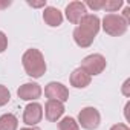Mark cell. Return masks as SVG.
<instances>
[{
	"instance_id": "obj_14",
	"label": "cell",
	"mask_w": 130,
	"mask_h": 130,
	"mask_svg": "<svg viewBox=\"0 0 130 130\" xmlns=\"http://www.w3.org/2000/svg\"><path fill=\"white\" fill-rule=\"evenodd\" d=\"M58 130H80V125L75 118L64 116L58 121Z\"/></svg>"
},
{
	"instance_id": "obj_21",
	"label": "cell",
	"mask_w": 130,
	"mask_h": 130,
	"mask_svg": "<svg viewBox=\"0 0 130 130\" xmlns=\"http://www.w3.org/2000/svg\"><path fill=\"white\" fill-rule=\"evenodd\" d=\"M121 17H122V20L128 25L130 23V6H124V9H122V14H121Z\"/></svg>"
},
{
	"instance_id": "obj_4",
	"label": "cell",
	"mask_w": 130,
	"mask_h": 130,
	"mask_svg": "<svg viewBox=\"0 0 130 130\" xmlns=\"http://www.w3.org/2000/svg\"><path fill=\"white\" fill-rule=\"evenodd\" d=\"M78 125H81L84 130H96L101 124V115L98 112V109L87 106L83 107L78 113Z\"/></svg>"
},
{
	"instance_id": "obj_19",
	"label": "cell",
	"mask_w": 130,
	"mask_h": 130,
	"mask_svg": "<svg viewBox=\"0 0 130 130\" xmlns=\"http://www.w3.org/2000/svg\"><path fill=\"white\" fill-rule=\"evenodd\" d=\"M26 5H29L31 8H46V0H40V2H31V0H26Z\"/></svg>"
},
{
	"instance_id": "obj_17",
	"label": "cell",
	"mask_w": 130,
	"mask_h": 130,
	"mask_svg": "<svg viewBox=\"0 0 130 130\" xmlns=\"http://www.w3.org/2000/svg\"><path fill=\"white\" fill-rule=\"evenodd\" d=\"M86 8H90L93 11H103V6H104V0H89V2L84 3Z\"/></svg>"
},
{
	"instance_id": "obj_1",
	"label": "cell",
	"mask_w": 130,
	"mask_h": 130,
	"mask_svg": "<svg viewBox=\"0 0 130 130\" xmlns=\"http://www.w3.org/2000/svg\"><path fill=\"white\" fill-rule=\"evenodd\" d=\"M101 28V20L98 15L95 14H86L80 23L77 25V28L74 29V41L77 46L80 47H89L92 46L96 34L100 32Z\"/></svg>"
},
{
	"instance_id": "obj_25",
	"label": "cell",
	"mask_w": 130,
	"mask_h": 130,
	"mask_svg": "<svg viewBox=\"0 0 130 130\" xmlns=\"http://www.w3.org/2000/svg\"><path fill=\"white\" fill-rule=\"evenodd\" d=\"M20 130H40L37 125H34V127H23V128H20Z\"/></svg>"
},
{
	"instance_id": "obj_13",
	"label": "cell",
	"mask_w": 130,
	"mask_h": 130,
	"mask_svg": "<svg viewBox=\"0 0 130 130\" xmlns=\"http://www.w3.org/2000/svg\"><path fill=\"white\" fill-rule=\"evenodd\" d=\"M19 119L12 113H3L0 116V130H17Z\"/></svg>"
},
{
	"instance_id": "obj_3",
	"label": "cell",
	"mask_w": 130,
	"mask_h": 130,
	"mask_svg": "<svg viewBox=\"0 0 130 130\" xmlns=\"http://www.w3.org/2000/svg\"><path fill=\"white\" fill-rule=\"evenodd\" d=\"M101 26H103V31L110 37H121L127 32V28H128V25L118 14H106L101 22Z\"/></svg>"
},
{
	"instance_id": "obj_2",
	"label": "cell",
	"mask_w": 130,
	"mask_h": 130,
	"mask_svg": "<svg viewBox=\"0 0 130 130\" xmlns=\"http://www.w3.org/2000/svg\"><path fill=\"white\" fill-rule=\"evenodd\" d=\"M22 64H23V69H25L26 75H29L31 78L43 77L46 69H47L46 61H44V55L35 47H31L23 54Z\"/></svg>"
},
{
	"instance_id": "obj_10",
	"label": "cell",
	"mask_w": 130,
	"mask_h": 130,
	"mask_svg": "<svg viewBox=\"0 0 130 130\" xmlns=\"http://www.w3.org/2000/svg\"><path fill=\"white\" fill-rule=\"evenodd\" d=\"M64 113V103L55 101V100H47L44 104V116L49 122H57L61 119Z\"/></svg>"
},
{
	"instance_id": "obj_5",
	"label": "cell",
	"mask_w": 130,
	"mask_h": 130,
	"mask_svg": "<svg viewBox=\"0 0 130 130\" xmlns=\"http://www.w3.org/2000/svg\"><path fill=\"white\" fill-rule=\"evenodd\" d=\"M106 66H107V61H106L104 55H101V54H90V55H87V57L83 58L80 68L87 75L95 77V75L103 74V71L106 69Z\"/></svg>"
},
{
	"instance_id": "obj_16",
	"label": "cell",
	"mask_w": 130,
	"mask_h": 130,
	"mask_svg": "<svg viewBox=\"0 0 130 130\" xmlns=\"http://www.w3.org/2000/svg\"><path fill=\"white\" fill-rule=\"evenodd\" d=\"M9 100H11V92L8 90L6 86L0 84V107L6 106V104L9 103Z\"/></svg>"
},
{
	"instance_id": "obj_18",
	"label": "cell",
	"mask_w": 130,
	"mask_h": 130,
	"mask_svg": "<svg viewBox=\"0 0 130 130\" xmlns=\"http://www.w3.org/2000/svg\"><path fill=\"white\" fill-rule=\"evenodd\" d=\"M6 47H8V37L3 31H0V54L5 52Z\"/></svg>"
},
{
	"instance_id": "obj_24",
	"label": "cell",
	"mask_w": 130,
	"mask_h": 130,
	"mask_svg": "<svg viewBox=\"0 0 130 130\" xmlns=\"http://www.w3.org/2000/svg\"><path fill=\"white\" fill-rule=\"evenodd\" d=\"M128 109H130V103H127L125 107H124V116H125V121H128Z\"/></svg>"
},
{
	"instance_id": "obj_23",
	"label": "cell",
	"mask_w": 130,
	"mask_h": 130,
	"mask_svg": "<svg viewBox=\"0 0 130 130\" xmlns=\"http://www.w3.org/2000/svg\"><path fill=\"white\" fill-rule=\"evenodd\" d=\"M11 0H0V9H6L8 6H11Z\"/></svg>"
},
{
	"instance_id": "obj_6",
	"label": "cell",
	"mask_w": 130,
	"mask_h": 130,
	"mask_svg": "<svg viewBox=\"0 0 130 130\" xmlns=\"http://www.w3.org/2000/svg\"><path fill=\"white\" fill-rule=\"evenodd\" d=\"M44 96L47 100H55V101H60V103H66L69 100V89L63 83L51 81L44 87Z\"/></svg>"
},
{
	"instance_id": "obj_9",
	"label": "cell",
	"mask_w": 130,
	"mask_h": 130,
	"mask_svg": "<svg viewBox=\"0 0 130 130\" xmlns=\"http://www.w3.org/2000/svg\"><path fill=\"white\" fill-rule=\"evenodd\" d=\"M64 14L72 25H78L80 20L87 14V8L84 6V2H71L64 9Z\"/></svg>"
},
{
	"instance_id": "obj_7",
	"label": "cell",
	"mask_w": 130,
	"mask_h": 130,
	"mask_svg": "<svg viewBox=\"0 0 130 130\" xmlns=\"http://www.w3.org/2000/svg\"><path fill=\"white\" fill-rule=\"evenodd\" d=\"M43 118V106L38 103H29L23 110V122L26 127L37 125Z\"/></svg>"
},
{
	"instance_id": "obj_20",
	"label": "cell",
	"mask_w": 130,
	"mask_h": 130,
	"mask_svg": "<svg viewBox=\"0 0 130 130\" xmlns=\"http://www.w3.org/2000/svg\"><path fill=\"white\" fill-rule=\"evenodd\" d=\"M121 92H122V95H124V96H130V78H127V80L124 81Z\"/></svg>"
},
{
	"instance_id": "obj_8",
	"label": "cell",
	"mask_w": 130,
	"mask_h": 130,
	"mask_svg": "<svg viewBox=\"0 0 130 130\" xmlns=\"http://www.w3.org/2000/svg\"><path fill=\"white\" fill-rule=\"evenodd\" d=\"M41 93H43L41 86H40L38 83H32V81L25 83V84H22V86L17 89V95H19V98L23 100V101H32V103H34L35 100H38V98L41 96Z\"/></svg>"
},
{
	"instance_id": "obj_15",
	"label": "cell",
	"mask_w": 130,
	"mask_h": 130,
	"mask_svg": "<svg viewBox=\"0 0 130 130\" xmlns=\"http://www.w3.org/2000/svg\"><path fill=\"white\" fill-rule=\"evenodd\" d=\"M122 6H124V2H122V0H104L103 11H107V12L113 14V12L119 11Z\"/></svg>"
},
{
	"instance_id": "obj_11",
	"label": "cell",
	"mask_w": 130,
	"mask_h": 130,
	"mask_svg": "<svg viewBox=\"0 0 130 130\" xmlns=\"http://www.w3.org/2000/svg\"><path fill=\"white\" fill-rule=\"evenodd\" d=\"M43 20L51 28H58L63 23V12L54 6H46L43 11Z\"/></svg>"
},
{
	"instance_id": "obj_22",
	"label": "cell",
	"mask_w": 130,
	"mask_h": 130,
	"mask_svg": "<svg viewBox=\"0 0 130 130\" xmlns=\"http://www.w3.org/2000/svg\"><path fill=\"white\" fill-rule=\"evenodd\" d=\"M110 130H130V128H128L127 124H121V122H119V124H113V125L110 127Z\"/></svg>"
},
{
	"instance_id": "obj_12",
	"label": "cell",
	"mask_w": 130,
	"mask_h": 130,
	"mask_svg": "<svg viewBox=\"0 0 130 130\" xmlns=\"http://www.w3.org/2000/svg\"><path fill=\"white\" fill-rule=\"evenodd\" d=\"M69 81H71V86H74L75 89H84V87H87V86L90 84L92 77L87 75L81 68H77V69L71 74Z\"/></svg>"
}]
</instances>
